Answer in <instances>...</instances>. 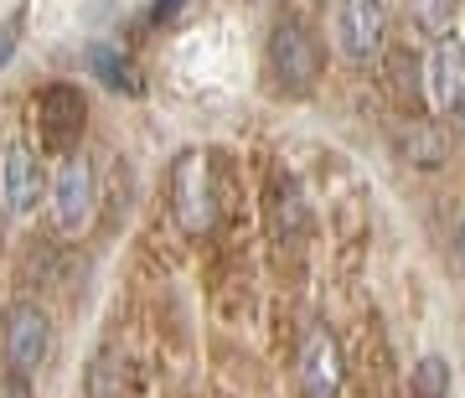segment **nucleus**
<instances>
[{"mask_svg": "<svg viewBox=\"0 0 465 398\" xmlns=\"http://www.w3.org/2000/svg\"><path fill=\"white\" fill-rule=\"evenodd\" d=\"M269 73L284 94H311L326 73V47L300 16H280L269 32Z\"/></svg>", "mask_w": 465, "mask_h": 398, "instance_id": "1", "label": "nucleus"}, {"mask_svg": "<svg viewBox=\"0 0 465 398\" xmlns=\"http://www.w3.org/2000/svg\"><path fill=\"white\" fill-rule=\"evenodd\" d=\"M171 217L186 238H207L217 228V176L202 150H182L171 166Z\"/></svg>", "mask_w": 465, "mask_h": 398, "instance_id": "2", "label": "nucleus"}, {"mask_svg": "<svg viewBox=\"0 0 465 398\" xmlns=\"http://www.w3.org/2000/svg\"><path fill=\"white\" fill-rule=\"evenodd\" d=\"M94 217H99V171L88 155H63V166L52 176V228L57 238L67 244H78L88 228H94Z\"/></svg>", "mask_w": 465, "mask_h": 398, "instance_id": "3", "label": "nucleus"}, {"mask_svg": "<svg viewBox=\"0 0 465 398\" xmlns=\"http://www.w3.org/2000/svg\"><path fill=\"white\" fill-rule=\"evenodd\" d=\"M32 124L42 134V150L52 155H73V145L84 140L88 124V99L78 84H47L32 104Z\"/></svg>", "mask_w": 465, "mask_h": 398, "instance_id": "4", "label": "nucleus"}, {"mask_svg": "<svg viewBox=\"0 0 465 398\" xmlns=\"http://www.w3.org/2000/svg\"><path fill=\"white\" fill-rule=\"evenodd\" d=\"M388 47V0H336V52L351 67L378 63Z\"/></svg>", "mask_w": 465, "mask_h": 398, "instance_id": "5", "label": "nucleus"}, {"mask_svg": "<svg viewBox=\"0 0 465 398\" xmlns=\"http://www.w3.org/2000/svg\"><path fill=\"white\" fill-rule=\"evenodd\" d=\"M0 347H5V367H11L16 378H36V373L52 363V315L42 311V305H32V300L11 305Z\"/></svg>", "mask_w": 465, "mask_h": 398, "instance_id": "6", "label": "nucleus"}, {"mask_svg": "<svg viewBox=\"0 0 465 398\" xmlns=\"http://www.w3.org/2000/svg\"><path fill=\"white\" fill-rule=\"evenodd\" d=\"M347 363H341V342L326 326H305L295 347V388L300 398H341Z\"/></svg>", "mask_w": 465, "mask_h": 398, "instance_id": "7", "label": "nucleus"}, {"mask_svg": "<svg viewBox=\"0 0 465 398\" xmlns=\"http://www.w3.org/2000/svg\"><path fill=\"white\" fill-rule=\"evenodd\" d=\"M42 186H47V166L36 155L32 140H5L0 145V207L11 217H26L42 202Z\"/></svg>", "mask_w": 465, "mask_h": 398, "instance_id": "8", "label": "nucleus"}, {"mask_svg": "<svg viewBox=\"0 0 465 398\" xmlns=\"http://www.w3.org/2000/svg\"><path fill=\"white\" fill-rule=\"evenodd\" d=\"M465 99V42L455 32L434 36L430 57H424V104L434 114H455Z\"/></svg>", "mask_w": 465, "mask_h": 398, "instance_id": "9", "label": "nucleus"}, {"mask_svg": "<svg viewBox=\"0 0 465 398\" xmlns=\"http://www.w3.org/2000/svg\"><path fill=\"white\" fill-rule=\"evenodd\" d=\"M399 155L409 161V166H419V171H434V166H445V150H450V140H445V130L434 124V119H414V124H403L399 130Z\"/></svg>", "mask_w": 465, "mask_h": 398, "instance_id": "10", "label": "nucleus"}, {"mask_svg": "<svg viewBox=\"0 0 465 398\" xmlns=\"http://www.w3.org/2000/svg\"><path fill=\"white\" fill-rule=\"evenodd\" d=\"M382 78H388V94L403 104L424 99V63H419L409 47H382Z\"/></svg>", "mask_w": 465, "mask_h": 398, "instance_id": "11", "label": "nucleus"}, {"mask_svg": "<svg viewBox=\"0 0 465 398\" xmlns=\"http://www.w3.org/2000/svg\"><path fill=\"white\" fill-rule=\"evenodd\" d=\"M88 67H94V78H99L104 88H114V94H145V84H140V67L124 57V52H114V47H88Z\"/></svg>", "mask_w": 465, "mask_h": 398, "instance_id": "12", "label": "nucleus"}, {"mask_svg": "<svg viewBox=\"0 0 465 398\" xmlns=\"http://www.w3.org/2000/svg\"><path fill=\"white\" fill-rule=\"evenodd\" d=\"M124 373H130V367H124L119 352H99L94 367H88V398H124V388H130Z\"/></svg>", "mask_w": 465, "mask_h": 398, "instance_id": "13", "label": "nucleus"}, {"mask_svg": "<svg viewBox=\"0 0 465 398\" xmlns=\"http://www.w3.org/2000/svg\"><path fill=\"white\" fill-rule=\"evenodd\" d=\"M465 0H409V16H414V26L424 36H445L450 26H455V16H460Z\"/></svg>", "mask_w": 465, "mask_h": 398, "instance_id": "14", "label": "nucleus"}, {"mask_svg": "<svg viewBox=\"0 0 465 398\" xmlns=\"http://www.w3.org/2000/svg\"><path fill=\"white\" fill-rule=\"evenodd\" d=\"M409 393L414 398H445L450 393V363L445 357H419L414 378H409Z\"/></svg>", "mask_w": 465, "mask_h": 398, "instance_id": "15", "label": "nucleus"}, {"mask_svg": "<svg viewBox=\"0 0 465 398\" xmlns=\"http://www.w3.org/2000/svg\"><path fill=\"white\" fill-rule=\"evenodd\" d=\"M274 217H280V238H290V233L300 238V228H305V202H300V186L284 182V176H280V197H274Z\"/></svg>", "mask_w": 465, "mask_h": 398, "instance_id": "16", "label": "nucleus"}, {"mask_svg": "<svg viewBox=\"0 0 465 398\" xmlns=\"http://www.w3.org/2000/svg\"><path fill=\"white\" fill-rule=\"evenodd\" d=\"M21 26H26V11H11L5 26H0V67L16 57V42H21Z\"/></svg>", "mask_w": 465, "mask_h": 398, "instance_id": "17", "label": "nucleus"}, {"mask_svg": "<svg viewBox=\"0 0 465 398\" xmlns=\"http://www.w3.org/2000/svg\"><path fill=\"white\" fill-rule=\"evenodd\" d=\"M0 398H32V378H16V373H5V378H0Z\"/></svg>", "mask_w": 465, "mask_h": 398, "instance_id": "18", "label": "nucleus"}, {"mask_svg": "<svg viewBox=\"0 0 465 398\" xmlns=\"http://www.w3.org/2000/svg\"><path fill=\"white\" fill-rule=\"evenodd\" d=\"M176 11H182V0H155V5H150V21H166V16H176Z\"/></svg>", "mask_w": 465, "mask_h": 398, "instance_id": "19", "label": "nucleus"}, {"mask_svg": "<svg viewBox=\"0 0 465 398\" xmlns=\"http://www.w3.org/2000/svg\"><path fill=\"white\" fill-rule=\"evenodd\" d=\"M455 264L465 269V213H460V228H455Z\"/></svg>", "mask_w": 465, "mask_h": 398, "instance_id": "20", "label": "nucleus"}, {"mask_svg": "<svg viewBox=\"0 0 465 398\" xmlns=\"http://www.w3.org/2000/svg\"><path fill=\"white\" fill-rule=\"evenodd\" d=\"M450 119H455V124H460V134H465V99H460V109H455Z\"/></svg>", "mask_w": 465, "mask_h": 398, "instance_id": "21", "label": "nucleus"}]
</instances>
